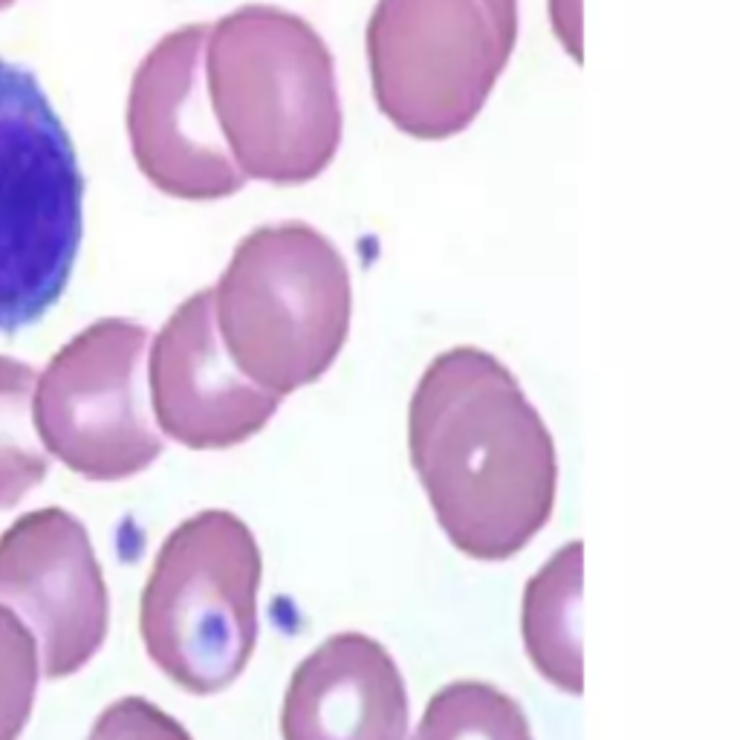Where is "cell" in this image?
<instances>
[{
	"mask_svg": "<svg viewBox=\"0 0 740 740\" xmlns=\"http://www.w3.org/2000/svg\"><path fill=\"white\" fill-rule=\"evenodd\" d=\"M518 41V0H379L367 64L379 111L413 139H448L481 116Z\"/></svg>",
	"mask_w": 740,
	"mask_h": 740,
	"instance_id": "6",
	"label": "cell"
},
{
	"mask_svg": "<svg viewBox=\"0 0 740 740\" xmlns=\"http://www.w3.org/2000/svg\"><path fill=\"white\" fill-rule=\"evenodd\" d=\"M408 740H535L515 697L483 679L448 682L428 700Z\"/></svg>",
	"mask_w": 740,
	"mask_h": 740,
	"instance_id": "13",
	"label": "cell"
},
{
	"mask_svg": "<svg viewBox=\"0 0 740 740\" xmlns=\"http://www.w3.org/2000/svg\"><path fill=\"white\" fill-rule=\"evenodd\" d=\"M208 26L188 24L160 38L133 73L128 139L145 180L177 200H223L243 188L205 93Z\"/></svg>",
	"mask_w": 740,
	"mask_h": 740,
	"instance_id": "9",
	"label": "cell"
},
{
	"mask_svg": "<svg viewBox=\"0 0 740 740\" xmlns=\"http://www.w3.org/2000/svg\"><path fill=\"white\" fill-rule=\"evenodd\" d=\"M211 301L235 367L281 399L319 382L350 333L347 263L319 229L301 220L246 235Z\"/></svg>",
	"mask_w": 740,
	"mask_h": 740,
	"instance_id": "3",
	"label": "cell"
},
{
	"mask_svg": "<svg viewBox=\"0 0 740 740\" xmlns=\"http://www.w3.org/2000/svg\"><path fill=\"white\" fill-rule=\"evenodd\" d=\"M12 4H15V0H0V12H4V9H9Z\"/></svg>",
	"mask_w": 740,
	"mask_h": 740,
	"instance_id": "18",
	"label": "cell"
},
{
	"mask_svg": "<svg viewBox=\"0 0 740 740\" xmlns=\"http://www.w3.org/2000/svg\"><path fill=\"white\" fill-rule=\"evenodd\" d=\"M148 405L163 437L194 451H220L267 428L281 396L235 367L215 324L211 289H200L148 344Z\"/></svg>",
	"mask_w": 740,
	"mask_h": 740,
	"instance_id": "10",
	"label": "cell"
},
{
	"mask_svg": "<svg viewBox=\"0 0 740 740\" xmlns=\"http://www.w3.org/2000/svg\"><path fill=\"white\" fill-rule=\"evenodd\" d=\"M581 599H585V544L570 541L526 581L520 602V637L526 657L553 689L570 697L585 694Z\"/></svg>",
	"mask_w": 740,
	"mask_h": 740,
	"instance_id": "12",
	"label": "cell"
},
{
	"mask_svg": "<svg viewBox=\"0 0 740 740\" xmlns=\"http://www.w3.org/2000/svg\"><path fill=\"white\" fill-rule=\"evenodd\" d=\"M73 139L32 70L0 58V333L32 324L64 295L84 232Z\"/></svg>",
	"mask_w": 740,
	"mask_h": 740,
	"instance_id": "5",
	"label": "cell"
},
{
	"mask_svg": "<svg viewBox=\"0 0 740 740\" xmlns=\"http://www.w3.org/2000/svg\"><path fill=\"white\" fill-rule=\"evenodd\" d=\"M202 76L243 180L301 185L327 171L344 116L333 52L312 24L246 4L208 29Z\"/></svg>",
	"mask_w": 740,
	"mask_h": 740,
	"instance_id": "2",
	"label": "cell"
},
{
	"mask_svg": "<svg viewBox=\"0 0 740 740\" xmlns=\"http://www.w3.org/2000/svg\"><path fill=\"white\" fill-rule=\"evenodd\" d=\"M0 605L35 637L41 677L78 674L104 645L111 593L87 526L61 506L21 515L0 535Z\"/></svg>",
	"mask_w": 740,
	"mask_h": 740,
	"instance_id": "8",
	"label": "cell"
},
{
	"mask_svg": "<svg viewBox=\"0 0 740 740\" xmlns=\"http://www.w3.org/2000/svg\"><path fill=\"white\" fill-rule=\"evenodd\" d=\"M263 555L249 523L202 509L156 550L139 602V637L180 689L211 697L246 671L260 633Z\"/></svg>",
	"mask_w": 740,
	"mask_h": 740,
	"instance_id": "4",
	"label": "cell"
},
{
	"mask_svg": "<svg viewBox=\"0 0 740 740\" xmlns=\"http://www.w3.org/2000/svg\"><path fill=\"white\" fill-rule=\"evenodd\" d=\"M550 15L561 43L581 61V0H550Z\"/></svg>",
	"mask_w": 740,
	"mask_h": 740,
	"instance_id": "17",
	"label": "cell"
},
{
	"mask_svg": "<svg viewBox=\"0 0 740 740\" xmlns=\"http://www.w3.org/2000/svg\"><path fill=\"white\" fill-rule=\"evenodd\" d=\"M411 700L391 651L367 633L341 630L292 671L281 740H408Z\"/></svg>",
	"mask_w": 740,
	"mask_h": 740,
	"instance_id": "11",
	"label": "cell"
},
{
	"mask_svg": "<svg viewBox=\"0 0 740 740\" xmlns=\"http://www.w3.org/2000/svg\"><path fill=\"white\" fill-rule=\"evenodd\" d=\"M408 454L443 535L474 561L518 555L553 520L555 440L512 370L481 347H451L426 367Z\"/></svg>",
	"mask_w": 740,
	"mask_h": 740,
	"instance_id": "1",
	"label": "cell"
},
{
	"mask_svg": "<svg viewBox=\"0 0 740 740\" xmlns=\"http://www.w3.org/2000/svg\"><path fill=\"white\" fill-rule=\"evenodd\" d=\"M35 379L32 364L0 356V512L18 506L49 471V454L32 426Z\"/></svg>",
	"mask_w": 740,
	"mask_h": 740,
	"instance_id": "14",
	"label": "cell"
},
{
	"mask_svg": "<svg viewBox=\"0 0 740 740\" xmlns=\"http://www.w3.org/2000/svg\"><path fill=\"white\" fill-rule=\"evenodd\" d=\"M87 740H194L191 731L168 711L145 697H122L104 709Z\"/></svg>",
	"mask_w": 740,
	"mask_h": 740,
	"instance_id": "16",
	"label": "cell"
},
{
	"mask_svg": "<svg viewBox=\"0 0 740 740\" xmlns=\"http://www.w3.org/2000/svg\"><path fill=\"white\" fill-rule=\"evenodd\" d=\"M41 682V654L29 627L0 605V740H18Z\"/></svg>",
	"mask_w": 740,
	"mask_h": 740,
	"instance_id": "15",
	"label": "cell"
},
{
	"mask_svg": "<svg viewBox=\"0 0 740 740\" xmlns=\"http://www.w3.org/2000/svg\"><path fill=\"white\" fill-rule=\"evenodd\" d=\"M148 327L98 319L35 379L32 426L49 457L93 483H119L156 463L165 440L142 391Z\"/></svg>",
	"mask_w": 740,
	"mask_h": 740,
	"instance_id": "7",
	"label": "cell"
}]
</instances>
